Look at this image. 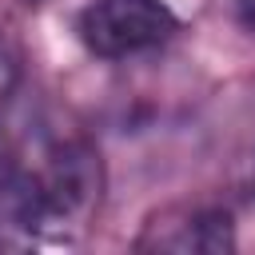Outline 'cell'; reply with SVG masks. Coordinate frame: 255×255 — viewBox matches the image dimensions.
I'll list each match as a JSON object with an SVG mask.
<instances>
[{"mask_svg":"<svg viewBox=\"0 0 255 255\" xmlns=\"http://www.w3.org/2000/svg\"><path fill=\"white\" fill-rule=\"evenodd\" d=\"M104 167L88 139L40 131L0 151V243H72L100 207Z\"/></svg>","mask_w":255,"mask_h":255,"instance_id":"1","label":"cell"},{"mask_svg":"<svg viewBox=\"0 0 255 255\" xmlns=\"http://www.w3.org/2000/svg\"><path fill=\"white\" fill-rule=\"evenodd\" d=\"M179 16L163 0H92L76 16V40L100 60H131L163 48Z\"/></svg>","mask_w":255,"mask_h":255,"instance_id":"2","label":"cell"},{"mask_svg":"<svg viewBox=\"0 0 255 255\" xmlns=\"http://www.w3.org/2000/svg\"><path fill=\"white\" fill-rule=\"evenodd\" d=\"M139 251H175V255H219L235 247V223L223 207H203V203H175L155 211L139 239Z\"/></svg>","mask_w":255,"mask_h":255,"instance_id":"3","label":"cell"},{"mask_svg":"<svg viewBox=\"0 0 255 255\" xmlns=\"http://www.w3.org/2000/svg\"><path fill=\"white\" fill-rule=\"evenodd\" d=\"M243 8H247V16L255 20V0H243Z\"/></svg>","mask_w":255,"mask_h":255,"instance_id":"4","label":"cell"}]
</instances>
